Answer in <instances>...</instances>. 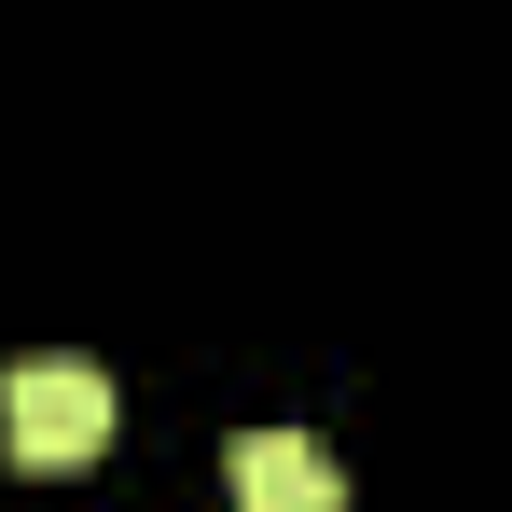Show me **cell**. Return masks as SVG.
I'll return each instance as SVG.
<instances>
[{
  "instance_id": "obj_1",
  "label": "cell",
  "mask_w": 512,
  "mask_h": 512,
  "mask_svg": "<svg viewBox=\"0 0 512 512\" xmlns=\"http://www.w3.org/2000/svg\"><path fill=\"white\" fill-rule=\"evenodd\" d=\"M111 374L97 360H14L0 374V443H14V471H84L111 457Z\"/></svg>"
},
{
  "instance_id": "obj_2",
  "label": "cell",
  "mask_w": 512,
  "mask_h": 512,
  "mask_svg": "<svg viewBox=\"0 0 512 512\" xmlns=\"http://www.w3.org/2000/svg\"><path fill=\"white\" fill-rule=\"evenodd\" d=\"M236 512H346V457L319 429H250L236 443Z\"/></svg>"
}]
</instances>
